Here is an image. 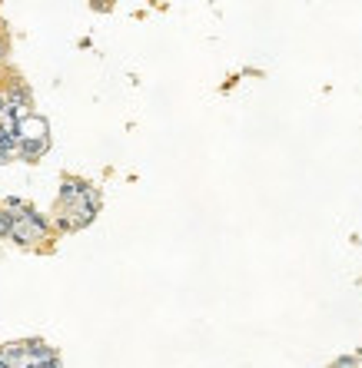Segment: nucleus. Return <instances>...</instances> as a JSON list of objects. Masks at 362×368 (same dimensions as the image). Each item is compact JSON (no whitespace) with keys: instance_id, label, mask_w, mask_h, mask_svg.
<instances>
[{"instance_id":"1","label":"nucleus","mask_w":362,"mask_h":368,"mask_svg":"<svg viewBox=\"0 0 362 368\" xmlns=\"http://www.w3.org/2000/svg\"><path fill=\"white\" fill-rule=\"evenodd\" d=\"M47 232H50V226H47L44 216L33 213L31 206H20L10 239H17V243H24V245H31V243H40V239H47Z\"/></svg>"},{"instance_id":"2","label":"nucleus","mask_w":362,"mask_h":368,"mask_svg":"<svg viewBox=\"0 0 362 368\" xmlns=\"http://www.w3.org/2000/svg\"><path fill=\"white\" fill-rule=\"evenodd\" d=\"M27 345V362H47V358H54V349L44 345V342H24Z\"/></svg>"},{"instance_id":"3","label":"nucleus","mask_w":362,"mask_h":368,"mask_svg":"<svg viewBox=\"0 0 362 368\" xmlns=\"http://www.w3.org/2000/svg\"><path fill=\"white\" fill-rule=\"evenodd\" d=\"M332 368H359V362H356V358H339Z\"/></svg>"},{"instance_id":"4","label":"nucleus","mask_w":362,"mask_h":368,"mask_svg":"<svg viewBox=\"0 0 362 368\" xmlns=\"http://www.w3.org/2000/svg\"><path fill=\"white\" fill-rule=\"evenodd\" d=\"M10 156H14L10 146H0V166H3V163H10Z\"/></svg>"},{"instance_id":"5","label":"nucleus","mask_w":362,"mask_h":368,"mask_svg":"<svg viewBox=\"0 0 362 368\" xmlns=\"http://www.w3.org/2000/svg\"><path fill=\"white\" fill-rule=\"evenodd\" d=\"M40 368H60V358L54 355V358H47V362H40Z\"/></svg>"},{"instance_id":"6","label":"nucleus","mask_w":362,"mask_h":368,"mask_svg":"<svg viewBox=\"0 0 362 368\" xmlns=\"http://www.w3.org/2000/svg\"><path fill=\"white\" fill-rule=\"evenodd\" d=\"M0 368H17V365H14V362H7V358L0 355Z\"/></svg>"}]
</instances>
